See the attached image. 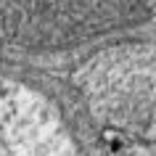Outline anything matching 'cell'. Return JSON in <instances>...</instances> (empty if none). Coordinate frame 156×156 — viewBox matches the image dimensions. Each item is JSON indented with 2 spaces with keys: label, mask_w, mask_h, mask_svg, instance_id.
<instances>
[{
  "label": "cell",
  "mask_w": 156,
  "mask_h": 156,
  "mask_svg": "<svg viewBox=\"0 0 156 156\" xmlns=\"http://www.w3.org/2000/svg\"><path fill=\"white\" fill-rule=\"evenodd\" d=\"M0 156H74L48 103L5 77H0Z\"/></svg>",
  "instance_id": "obj_1"
},
{
  "label": "cell",
  "mask_w": 156,
  "mask_h": 156,
  "mask_svg": "<svg viewBox=\"0 0 156 156\" xmlns=\"http://www.w3.org/2000/svg\"><path fill=\"white\" fill-rule=\"evenodd\" d=\"M135 3L138 0H0V24L11 29L34 24H95Z\"/></svg>",
  "instance_id": "obj_2"
}]
</instances>
